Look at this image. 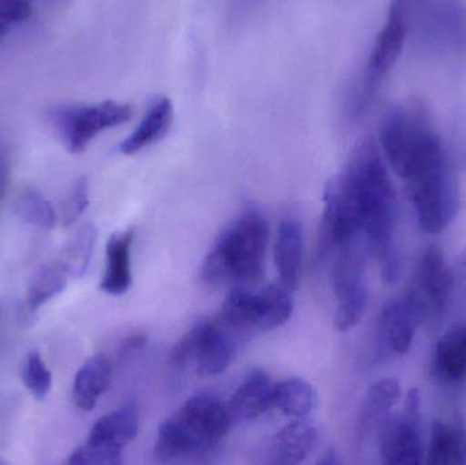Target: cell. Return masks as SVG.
Masks as SVG:
<instances>
[{
	"label": "cell",
	"mask_w": 466,
	"mask_h": 465,
	"mask_svg": "<svg viewBox=\"0 0 466 465\" xmlns=\"http://www.w3.org/2000/svg\"><path fill=\"white\" fill-rule=\"evenodd\" d=\"M378 145L404 183L420 228L430 235L445 231L459 213V182L429 114L416 104L391 109L380 123Z\"/></svg>",
	"instance_id": "obj_1"
},
{
	"label": "cell",
	"mask_w": 466,
	"mask_h": 465,
	"mask_svg": "<svg viewBox=\"0 0 466 465\" xmlns=\"http://www.w3.org/2000/svg\"><path fill=\"white\" fill-rule=\"evenodd\" d=\"M326 188L355 213L383 281L397 283L401 273L399 201L380 145L372 139L360 142Z\"/></svg>",
	"instance_id": "obj_2"
},
{
	"label": "cell",
	"mask_w": 466,
	"mask_h": 465,
	"mask_svg": "<svg viewBox=\"0 0 466 465\" xmlns=\"http://www.w3.org/2000/svg\"><path fill=\"white\" fill-rule=\"evenodd\" d=\"M268 239V220L254 207L244 210L221 232L201 268L212 288H251L263 278Z\"/></svg>",
	"instance_id": "obj_3"
},
{
	"label": "cell",
	"mask_w": 466,
	"mask_h": 465,
	"mask_svg": "<svg viewBox=\"0 0 466 465\" xmlns=\"http://www.w3.org/2000/svg\"><path fill=\"white\" fill-rule=\"evenodd\" d=\"M228 406L213 395L193 396L158 429L155 456L161 463L216 450L232 426Z\"/></svg>",
	"instance_id": "obj_4"
},
{
	"label": "cell",
	"mask_w": 466,
	"mask_h": 465,
	"mask_svg": "<svg viewBox=\"0 0 466 465\" xmlns=\"http://www.w3.org/2000/svg\"><path fill=\"white\" fill-rule=\"evenodd\" d=\"M363 243V238H358L342 243L330 253L331 288L337 300L334 325L339 332L356 327L369 306Z\"/></svg>",
	"instance_id": "obj_5"
},
{
	"label": "cell",
	"mask_w": 466,
	"mask_h": 465,
	"mask_svg": "<svg viewBox=\"0 0 466 465\" xmlns=\"http://www.w3.org/2000/svg\"><path fill=\"white\" fill-rule=\"evenodd\" d=\"M133 117L128 104L114 100L96 104H66L48 112L63 147L71 155H81L103 131L125 125Z\"/></svg>",
	"instance_id": "obj_6"
},
{
	"label": "cell",
	"mask_w": 466,
	"mask_h": 465,
	"mask_svg": "<svg viewBox=\"0 0 466 465\" xmlns=\"http://www.w3.org/2000/svg\"><path fill=\"white\" fill-rule=\"evenodd\" d=\"M235 343L231 330L220 322H197L175 346L171 363L177 370L193 369L198 377H213L231 365Z\"/></svg>",
	"instance_id": "obj_7"
},
{
	"label": "cell",
	"mask_w": 466,
	"mask_h": 465,
	"mask_svg": "<svg viewBox=\"0 0 466 465\" xmlns=\"http://www.w3.org/2000/svg\"><path fill=\"white\" fill-rule=\"evenodd\" d=\"M456 291V278L442 251L427 248L419 261L410 297L418 310L420 324L438 328L451 310Z\"/></svg>",
	"instance_id": "obj_8"
},
{
	"label": "cell",
	"mask_w": 466,
	"mask_h": 465,
	"mask_svg": "<svg viewBox=\"0 0 466 465\" xmlns=\"http://www.w3.org/2000/svg\"><path fill=\"white\" fill-rule=\"evenodd\" d=\"M380 461L388 465H416L424 461L426 445L423 440L421 396L410 389L404 406L391 414L377 437Z\"/></svg>",
	"instance_id": "obj_9"
},
{
	"label": "cell",
	"mask_w": 466,
	"mask_h": 465,
	"mask_svg": "<svg viewBox=\"0 0 466 465\" xmlns=\"http://www.w3.org/2000/svg\"><path fill=\"white\" fill-rule=\"evenodd\" d=\"M412 0H391L367 63L363 93L371 98L401 56L410 32Z\"/></svg>",
	"instance_id": "obj_10"
},
{
	"label": "cell",
	"mask_w": 466,
	"mask_h": 465,
	"mask_svg": "<svg viewBox=\"0 0 466 465\" xmlns=\"http://www.w3.org/2000/svg\"><path fill=\"white\" fill-rule=\"evenodd\" d=\"M419 325H421L420 318L410 295L386 303L377 327L380 357H405L412 349Z\"/></svg>",
	"instance_id": "obj_11"
},
{
	"label": "cell",
	"mask_w": 466,
	"mask_h": 465,
	"mask_svg": "<svg viewBox=\"0 0 466 465\" xmlns=\"http://www.w3.org/2000/svg\"><path fill=\"white\" fill-rule=\"evenodd\" d=\"M421 40L438 51H457L466 44V14L454 0H432L419 22Z\"/></svg>",
	"instance_id": "obj_12"
},
{
	"label": "cell",
	"mask_w": 466,
	"mask_h": 465,
	"mask_svg": "<svg viewBox=\"0 0 466 465\" xmlns=\"http://www.w3.org/2000/svg\"><path fill=\"white\" fill-rule=\"evenodd\" d=\"M401 400V388L396 379L375 382L367 390L358 420V436L361 442L377 439L394 409Z\"/></svg>",
	"instance_id": "obj_13"
},
{
	"label": "cell",
	"mask_w": 466,
	"mask_h": 465,
	"mask_svg": "<svg viewBox=\"0 0 466 465\" xmlns=\"http://www.w3.org/2000/svg\"><path fill=\"white\" fill-rule=\"evenodd\" d=\"M431 370L443 384L466 381V322L453 325L441 336L432 354Z\"/></svg>",
	"instance_id": "obj_14"
},
{
	"label": "cell",
	"mask_w": 466,
	"mask_h": 465,
	"mask_svg": "<svg viewBox=\"0 0 466 465\" xmlns=\"http://www.w3.org/2000/svg\"><path fill=\"white\" fill-rule=\"evenodd\" d=\"M134 231L116 232L106 243V262L100 289L112 297L126 294L133 284L131 272V248H133Z\"/></svg>",
	"instance_id": "obj_15"
},
{
	"label": "cell",
	"mask_w": 466,
	"mask_h": 465,
	"mask_svg": "<svg viewBox=\"0 0 466 465\" xmlns=\"http://www.w3.org/2000/svg\"><path fill=\"white\" fill-rule=\"evenodd\" d=\"M274 384L268 374L254 370L243 379L228 404L233 420H254L268 412L273 404Z\"/></svg>",
	"instance_id": "obj_16"
},
{
	"label": "cell",
	"mask_w": 466,
	"mask_h": 465,
	"mask_svg": "<svg viewBox=\"0 0 466 465\" xmlns=\"http://www.w3.org/2000/svg\"><path fill=\"white\" fill-rule=\"evenodd\" d=\"M279 280L290 291L298 288L303 264V227L296 218H285L279 227L274 248Z\"/></svg>",
	"instance_id": "obj_17"
},
{
	"label": "cell",
	"mask_w": 466,
	"mask_h": 465,
	"mask_svg": "<svg viewBox=\"0 0 466 465\" xmlns=\"http://www.w3.org/2000/svg\"><path fill=\"white\" fill-rule=\"evenodd\" d=\"M174 123V106L168 97L156 98L150 104L136 130L120 142L117 150L122 155L133 156L160 141Z\"/></svg>",
	"instance_id": "obj_18"
},
{
	"label": "cell",
	"mask_w": 466,
	"mask_h": 465,
	"mask_svg": "<svg viewBox=\"0 0 466 465\" xmlns=\"http://www.w3.org/2000/svg\"><path fill=\"white\" fill-rule=\"evenodd\" d=\"M139 430V409L134 401L101 417L93 425L87 441L123 450L136 440Z\"/></svg>",
	"instance_id": "obj_19"
},
{
	"label": "cell",
	"mask_w": 466,
	"mask_h": 465,
	"mask_svg": "<svg viewBox=\"0 0 466 465\" xmlns=\"http://www.w3.org/2000/svg\"><path fill=\"white\" fill-rule=\"evenodd\" d=\"M111 360L106 355H95L84 363L73 382V399L82 411H92L112 382Z\"/></svg>",
	"instance_id": "obj_20"
},
{
	"label": "cell",
	"mask_w": 466,
	"mask_h": 465,
	"mask_svg": "<svg viewBox=\"0 0 466 465\" xmlns=\"http://www.w3.org/2000/svg\"><path fill=\"white\" fill-rule=\"evenodd\" d=\"M318 430L312 423L298 420L274 436L271 456L276 464H299L306 460L317 444Z\"/></svg>",
	"instance_id": "obj_21"
},
{
	"label": "cell",
	"mask_w": 466,
	"mask_h": 465,
	"mask_svg": "<svg viewBox=\"0 0 466 465\" xmlns=\"http://www.w3.org/2000/svg\"><path fill=\"white\" fill-rule=\"evenodd\" d=\"M424 461L432 465H466V426L435 422Z\"/></svg>",
	"instance_id": "obj_22"
},
{
	"label": "cell",
	"mask_w": 466,
	"mask_h": 465,
	"mask_svg": "<svg viewBox=\"0 0 466 465\" xmlns=\"http://www.w3.org/2000/svg\"><path fill=\"white\" fill-rule=\"evenodd\" d=\"M317 392L301 379H288L274 384L273 404L287 417L304 420L317 407Z\"/></svg>",
	"instance_id": "obj_23"
},
{
	"label": "cell",
	"mask_w": 466,
	"mask_h": 465,
	"mask_svg": "<svg viewBox=\"0 0 466 465\" xmlns=\"http://www.w3.org/2000/svg\"><path fill=\"white\" fill-rule=\"evenodd\" d=\"M70 273L62 262L44 265L32 276L26 291L27 308L32 311L38 310L41 306L62 294L67 287Z\"/></svg>",
	"instance_id": "obj_24"
},
{
	"label": "cell",
	"mask_w": 466,
	"mask_h": 465,
	"mask_svg": "<svg viewBox=\"0 0 466 465\" xmlns=\"http://www.w3.org/2000/svg\"><path fill=\"white\" fill-rule=\"evenodd\" d=\"M97 231L95 227L86 226L76 232V237L63 248L62 264L65 265L71 278H82L89 268L95 250Z\"/></svg>",
	"instance_id": "obj_25"
},
{
	"label": "cell",
	"mask_w": 466,
	"mask_h": 465,
	"mask_svg": "<svg viewBox=\"0 0 466 465\" xmlns=\"http://www.w3.org/2000/svg\"><path fill=\"white\" fill-rule=\"evenodd\" d=\"M15 212L24 223L38 228L51 229L56 223V215L51 202L35 187L26 188L19 194Z\"/></svg>",
	"instance_id": "obj_26"
},
{
	"label": "cell",
	"mask_w": 466,
	"mask_h": 465,
	"mask_svg": "<svg viewBox=\"0 0 466 465\" xmlns=\"http://www.w3.org/2000/svg\"><path fill=\"white\" fill-rule=\"evenodd\" d=\"M22 379L25 387L37 400H44L51 392V371L46 369V362L37 351L27 354L22 368Z\"/></svg>",
	"instance_id": "obj_27"
},
{
	"label": "cell",
	"mask_w": 466,
	"mask_h": 465,
	"mask_svg": "<svg viewBox=\"0 0 466 465\" xmlns=\"http://www.w3.org/2000/svg\"><path fill=\"white\" fill-rule=\"evenodd\" d=\"M123 450L86 441L76 448L67 463L71 465H117L123 463Z\"/></svg>",
	"instance_id": "obj_28"
},
{
	"label": "cell",
	"mask_w": 466,
	"mask_h": 465,
	"mask_svg": "<svg viewBox=\"0 0 466 465\" xmlns=\"http://www.w3.org/2000/svg\"><path fill=\"white\" fill-rule=\"evenodd\" d=\"M89 207V183L85 177H79L71 190L70 197L66 202L65 209H63V221L66 226H71L76 223L85 210Z\"/></svg>",
	"instance_id": "obj_29"
},
{
	"label": "cell",
	"mask_w": 466,
	"mask_h": 465,
	"mask_svg": "<svg viewBox=\"0 0 466 465\" xmlns=\"http://www.w3.org/2000/svg\"><path fill=\"white\" fill-rule=\"evenodd\" d=\"M32 14V0H0V18L7 24L27 21Z\"/></svg>",
	"instance_id": "obj_30"
},
{
	"label": "cell",
	"mask_w": 466,
	"mask_h": 465,
	"mask_svg": "<svg viewBox=\"0 0 466 465\" xmlns=\"http://www.w3.org/2000/svg\"><path fill=\"white\" fill-rule=\"evenodd\" d=\"M145 344H147V338H145V336H131V338H128L127 340L125 341L122 349L123 352L138 351V349H141L142 347L145 346Z\"/></svg>",
	"instance_id": "obj_31"
},
{
	"label": "cell",
	"mask_w": 466,
	"mask_h": 465,
	"mask_svg": "<svg viewBox=\"0 0 466 465\" xmlns=\"http://www.w3.org/2000/svg\"><path fill=\"white\" fill-rule=\"evenodd\" d=\"M8 174L10 172H8L7 161L0 157V199L5 196V188H7Z\"/></svg>",
	"instance_id": "obj_32"
},
{
	"label": "cell",
	"mask_w": 466,
	"mask_h": 465,
	"mask_svg": "<svg viewBox=\"0 0 466 465\" xmlns=\"http://www.w3.org/2000/svg\"><path fill=\"white\" fill-rule=\"evenodd\" d=\"M320 464L330 465L339 463V459H337L336 453H334L333 450H329V452L326 453L325 459L319 460Z\"/></svg>",
	"instance_id": "obj_33"
},
{
	"label": "cell",
	"mask_w": 466,
	"mask_h": 465,
	"mask_svg": "<svg viewBox=\"0 0 466 465\" xmlns=\"http://www.w3.org/2000/svg\"><path fill=\"white\" fill-rule=\"evenodd\" d=\"M5 33H7V22L3 21L2 18H0V41L3 40V37H5Z\"/></svg>",
	"instance_id": "obj_34"
},
{
	"label": "cell",
	"mask_w": 466,
	"mask_h": 465,
	"mask_svg": "<svg viewBox=\"0 0 466 465\" xmlns=\"http://www.w3.org/2000/svg\"><path fill=\"white\" fill-rule=\"evenodd\" d=\"M412 2L418 3V2H421V0H412Z\"/></svg>",
	"instance_id": "obj_35"
}]
</instances>
